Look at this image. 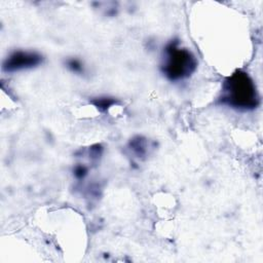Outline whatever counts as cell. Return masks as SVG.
Masks as SVG:
<instances>
[{"instance_id":"1","label":"cell","mask_w":263,"mask_h":263,"mask_svg":"<svg viewBox=\"0 0 263 263\" xmlns=\"http://www.w3.org/2000/svg\"><path fill=\"white\" fill-rule=\"evenodd\" d=\"M218 104L239 112H250L260 105V95L252 76L243 70H235L221 85Z\"/></svg>"},{"instance_id":"2","label":"cell","mask_w":263,"mask_h":263,"mask_svg":"<svg viewBox=\"0 0 263 263\" xmlns=\"http://www.w3.org/2000/svg\"><path fill=\"white\" fill-rule=\"evenodd\" d=\"M197 64V59L190 49L182 46L178 39H172L163 47L159 68L167 80L179 82L191 77Z\"/></svg>"},{"instance_id":"6","label":"cell","mask_w":263,"mask_h":263,"mask_svg":"<svg viewBox=\"0 0 263 263\" xmlns=\"http://www.w3.org/2000/svg\"><path fill=\"white\" fill-rule=\"evenodd\" d=\"M65 66L67 67V69L69 71H71L72 73L75 74H84L85 72V68H84V64L81 62V60L77 59V58H68L65 60Z\"/></svg>"},{"instance_id":"5","label":"cell","mask_w":263,"mask_h":263,"mask_svg":"<svg viewBox=\"0 0 263 263\" xmlns=\"http://www.w3.org/2000/svg\"><path fill=\"white\" fill-rule=\"evenodd\" d=\"M90 103L101 112H107L112 106L117 104V100L111 97H97L92 98Z\"/></svg>"},{"instance_id":"3","label":"cell","mask_w":263,"mask_h":263,"mask_svg":"<svg viewBox=\"0 0 263 263\" xmlns=\"http://www.w3.org/2000/svg\"><path fill=\"white\" fill-rule=\"evenodd\" d=\"M43 55L35 50L16 49L11 51L2 63V70L6 73H15L34 69L43 63Z\"/></svg>"},{"instance_id":"7","label":"cell","mask_w":263,"mask_h":263,"mask_svg":"<svg viewBox=\"0 0 263 263\" xmlns=\"http://www.w3.org/2000/svg\"><path fill=\"white\" fill-rule=\"evenodd\" d=\"M87 174H88V167L84 164H81V163L76 164L73 168V175L78 180H83Z\"/></svg>"},{"instance_id":"4","label":"cell","mask_w":263,"mask_h":263,"mask_svg":"<svg viewBox=\"0 0 263 263\" xmlns=\"http://www.w3.org/2000/svg\"><path fill=\"white\" fill-rule=\"evenodd\" d=\"M127 148L133 153L134 157L143 159L149 151V142L143 136H136L129 140Z\"/></svg>"}]
</instances>
